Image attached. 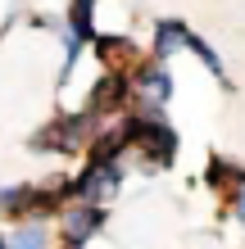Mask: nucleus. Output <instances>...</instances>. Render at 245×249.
<instances>
[{
	"label": "nucleus",
	"mask_w": 245,
	"mask_h": 249,
	"mask_svg": "<svg viewBox=\"0 0 245 249\" xmlns=\"http://www.w3.org/2000/svg\"><path fill=\"white\" fill-rule=\"evenodd\" d=\"M136 91L146 95V105H164V100L172 95V82H168V72H159V68H141L136 72Z\"/></svg>",
	"instance_id": "obj_3"
},
{
	"label": "nucleus",
	"mask_w": 245,
	"mask_h": 249,
	"mask_svg": "<svg viewBox=\"0 0 245 249\" xmlns=\"http://www.w3.org/2000/svg\"><path fill=\"white\" fill-rule=\"evenodd\" d=\"M5 249H46V227H41V222H27L23 231H14V236H9Z\"/></svg>",
	"instance_id": "obj_5"
},
{
	"label": "nucleus",
	"mask_w": 245,
	"mask_h": 249,
	"mask_svg": "<svg viewBox=\"0 0 245 249\" xmlns=\"http://www.w3.org/2000/svg\"><path fill=\"white\" fill-rule=\"evenodd\" d=\"M113 186H118V168L113 163H91L77 190H82V199H105V195H113Z\"/></svg>",
	"instance_id": "obj_1"
},
{
	"label": "nucleus",
	"mask_w": 245,
	"mask_h": 249,
	"mask_svg": "<svg viewBox=\"0 0 245 249\" xmlns=\"http://www.w3.org/2000/svg\"><path fill=\"white\" fill-rule=\"evenodd\" d=\"M73 36L77 41L91 36V0H73Z\"/></svg>",
	"instance_id": "obj_6"
},
{
	"label": "nucleus",
	"mask_w": 245,
	"mask_h": 249,
	"mask_svg": "<svg viewBox=\"0 0 245 249\" xmlns=\"http://www.w3.org/2000/svg\"><path fill=\"white\" fill-rule=\"evenodd\" d=\"M73 249H77V245H73Z\"/></svg>",
	"instance_id": "obj_8"
},
{
	"label": "nucleus",
	"mask_w": 245,
	"mask_h": 249,
	"mask_svg": "<svg viewBox=\"0 0 245 249\" xmlns=\"http://www.w3.org/2000/svg\"><path fill=\"white\" fill-rule=\"evenodd\" d=\"M236 213H241V222H245V190L236 195Z\"/></svg>",
	"instance_id": "obj_7"
},
{
	"label": "nucleus",
	"mask_w": 245,
	"mask_h": 249,
	"mask_svg": "<svg viewBox=\"0 0 245 249\" xmlns=\"http://www.w3.org/2000/svg\"><path fill=\"white\" fill-rule=\"evenodd\" d=\"M95 231H100V209H91V204H86V209H73L64 217V236L73 245H82L86 236H95Z\"/></svg>",
	"instance_id": "obj_2"
},
{
	"label": "nucleus",
	"mask_w": 245,
	"mask_h": 249,
	"mask_svg": "<svg viewBox=\"0 0 245 249\" xmlns=\"http://www.w3.org/2000/svg\"><path fill=\"white\" fill-rule=\"evenodd\" d=\"M186 41H191V36H186L182 23H159V32H154V50H159V54H172L177 46H186Z\"/></svg>",
	"instance_id": "obj_4"
}]
</instances>
